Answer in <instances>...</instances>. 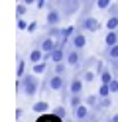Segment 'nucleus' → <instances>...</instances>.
Returning a JSON list of instances; mask_svg holds the SVG:
<instances>
[{"instance_id": "nucleus-1", "label": "nucleus", "mask_w": 118, "mask_h": 122, "mask_svg": "<svg viewBox=\"0 0 118 122\" xmlns=\"http://www.w3.org/2000/svg\"><path fill=\"white\" fill-rule=\"evenodd\" d=\"M18 93L26 95V97H36L39 91V81L36 73H26L22 79H18Z\"/></svg>"}, {"instance_id": "nucleus-2", "label": "nucleus", "mask_w": 118, "mask_h": 122, "mask_svg": "<svg viewBox=\"0 0 118 122\" xmlns=\"http://www.w3.org/2000/svg\"><path fill=\"white\" fill-rule=\"evenodd\" d=\"M77 30H81V32H98L100 30V22L98 18H94V16H81V20H79V24H77Z\"/></svg>"}, {"instance_id": "nucleus-3", "label": "nucleus", "mask_w": 118, "mask_h": 122, "mask_svg": "<svg viewBox=\"0 0 118 122\" xmlns=\"http://www.w3.org/2000/svg\"><path fill=\"white\" fill-rule=\"evenodd\" d=\"M59 6H61L63 16H73V14L79 10L81 2H79V0H59Z\"/></svg>"}, {"instance_id": "nucleus-4", "label": "nucleus", "mask_w": 118, "mask_h": 122, "mask_svg": "<svg viewBox=\"0 0 118 122\" xmlns=\"http://www.w3.org/2000/svg\"><path fill=\"white\" fill-rule=\"evenodd\" d=\"M67 63L69 67H81L83 65V55H81V49H75V47H69L67 49Z\"/></svg>"}, {"instance_id": "nucleus-5", "label": "nucleus", "mask_w": 118, "mask_h": 122, "mask_svg": "<svg viewBox=\"0 0 118 122\" xmlns=\"http://www.w3.org/2000/svg\"><path fill=\"white\" fill-rule=\"evenodd\" d=\"M89 116H91V106H87L85 102L79 104L77 108H73V118H75V122H87Z\"/></svg>"}, {"instance_id": "nucleus-6", "label": "nucleus", "mask_w": 118, "mask_h": 122, "mask_svg": "<svg viewBox=\"0 0 118 122\" xmlns=\"http://www.w3.org/2000/svg\"><path fill=\"white\" fill-rule=\"evenodd\" d=\"M61 16H63V12L59 8H51V4H49V10H47V26H59V22H61Z\"/></svg>"}, {"instance_id": "nucleus-7", "label": "nucleus", "mask_w": 118, "mask_h": 122, "mask_svg": "<svg viewBox=\"0 0 118 122\" xmlns=\"http://www.w3.org/2000/svg\"><path fill=\"white\" fill-rule=\"evenodd\" d=\"M85 32H81V30H77L75 36L71 37V43H69V47H75V49H85V45H87V36H83Z\"/></svg>"}, {"instance_id": "nucleus-8", "label": "nucleus", "mask_w": 118, "mask_h": 122, "mask_svg": "<svg viewBox=\"0 0 118 122\" xmlns=\"http://www.w3.org/2000/svg\"><path fill=\"white\" fill-rule=\"evenodd\" d=\"M67 59V51H65V45H63L61 41L57 43V47H55L53 51H51V63L55 65V63H61V61H65Z\"/></svg>"}, {"instance_id": "nucleus-9", "label": "nucleus", "mask_w": 118, "mask_h": 122, "mask_svg": "<svg viewBox=\"0 0 118 122\" xmlns=\"http://www.w3.org/2000/svg\"><path fill=\"white\" fill-rule=\"evenodd\" d=\"M83 85H85L83 77L75 75V77L69 81V91H71V95H83Z\"/></svg>"}, {"instance_id": "nucleus-10", "label": "nucleus", "mask_w": 118, "mask_h": 122, "mask_svg": "<svg viewBox=\"0 0 118 122\" xmlns=\"http://www.w3.org/2000/svg\"><path fill=\"white\" fill-rule=\"evenodd\" d=\"M57 40L55 37H51V36H45V37H41V41H39V47H41L45 53H49V51H53L55 47H57Z\"/></svg>"}, {"instance_id": "nucleus-11", "label": "nucleus", "mask_w": 118, "mask_h": 122, "mask_svg": "<svg viewBox=\"0 0 118 122\" xmlns=\"http://www.w3.org/2000/svg\"><path fill=\"white\" fill-rule=\"evenodd\" d=\"M75 32H77V28H75V26H67V28H61V37H59V41H61L63 45L71 43V37L75 36Z\"/></svg>"}, {"instance_id": "nucleus-12", "label": "nucleus", "mask_w": 118, "mask_h": 122, "mask_svg": "<svg viewBox=\"0 0 118 122\" xmlns=\"http://www.w3.org/2000/svg\"><path fill=\"white\" fill-rule=\"evenodd\" d=\"M43 49L41 47H34L30 51V55H28V59H30V63L31 65H36V63H39V61H43Z\"/></svg>"}, {"instance_id": "nucleus-13", "label": "nucleus", "mask_w": 118, "mask_h": 122, "mask_svg": "<svg viewBox=\"0 0 118 122\" xmlns=\"http://www.w3.org/2000/svg\"><path fill=\"white\" fill-rule=\"evenodd\" d=\"M118 43V30H108V34L104 36V45L106 47H112Z\"/></svg>"}, {"instance_id": "nucleus-14", "label": "nucleus", "mask_w": 118, "mask_h": 122, "mask_svg": "<svg viewBox=\"0 0 118 122\" xmlns=\"http://www.w3.org/2000/svg\"><path fill=\"white\" fill-rule=\"evenodd\" d=\"M77 75H79V77H83V81H85V83H92L94 79L98 77V75H97V71H91V69H83V71H77Z\"/></svg>"}, {"instance_id": "nucleus-15", "label": "nucleus", "mask_w": 118, "mask_h": 122, "mask_svg": "<svg viewBox=\"0 0 118 122\" xmlns=\"http://www.w3.org/2000/svg\"><path fill=\"white\" fill-rule=\"evenodd\" d=\"M49 108H51L49 102H45V101H37V102H34V106H31V110H34L36 114H45Z\"/></svg>"}, {"instance_id": "nucleus-16", "label": "nucleus", "mask_w": 118, "mask_h": 122, "mask_svg": "<svg viewBox=\"0 0 118 122\" xmlns=\"http://www.w3.org/2000/svg\"><path fill=\"white\" fill-rule=\"evenodd\" d=\"M104 57H106L108 61L118 59V43H116V45H112V47H106V49H104Z\"/></svg>"}, {"instance_id": "nucleus-17", "label": "nucleus", "mask_w": 118, "mask_h": 122, "mask_svg": "<svg viewBox=\"0 0 118 122\" xmlns=\"http://www.w3.org/2000/svg\"><path fill=\"white\" fill-rule=\"evenodd\" d=\"M83 102H85L83 95H69V106L71 108H77V106L83 104Z\"/></svg>"}, {"instance_id": "nucleus-18", "label": "nucleus", "mask_w": 118, "mask_h": 122, "mask_svg": "<svg viewBox=\"0 0 118 122\" xmlns=\"http://www.w3.org/2000/svg\"><path fill=\"white\" fill-rule=\"evenodd\" d=\"M98 102H100V95H89V97H85V104L91 106V108H94Z\"/></svg>"}, {"instance_id": "nucleus-19", "label": "nucleus", "mask_w": 118, "mask_h": 122, "mask_svg": "<svg viewBox=\"0 0 118 122\" xmlns=\"http://www.w3.org/2000/svg\"><path fill=\"white\" fill-rule=\"evenodd\" d=\"M112 79H114V73H112V69H108V67L100 73V77H98V81H100V83H110Z\"/></svg>"}, {"instance_id": "nucleus-20", "label": "nucleus", "mask_w": 118, "mask_h": 122, "mask_svg": "<svg viewBox=\"0 0 118 122\" xmlns=\"http://www.w3.org/2000/svg\"><path fill=\"white\" fill-rule=\"evenodd\" d=\"M24 75H26V59H18V67H16V77L18 79H22Z\"/></svg>"}, {"instance_id": "nucleus-21", "label": "nucleus", "mask_w": 118, "mask_h": 122, "mask_svg": "<svg viewBox=\"0 0 118 122\" xmlns=\"http://www.w3.org/2000/svg\"><path fill=\"white\" fill-rule=\"evenodd\" d=\"M67 67H69V63H67V61L55 63V67H53V73H57V75H65V73H67Z\"/></svg>"}, {"instance_id": "nucleus-22", "label": "nucleus", "mask_w": 118, "mask_h": 122, "mask_svg": "<svg viewBox=\"0 0 118 122\" xmlns=\"http://www.w3.org/2000/svg\"><path fill=\"white\" fill-rule=\"evenodd\" d=\"M31 69H34V73H36V75L47 73V61H39V63H36L34 67H31Z\"/></svg>"}, {"instance_id": "nucleus-23", "label": "nucleus", "mask_w": 118, "mask_h": 122, "mask_svg": "<svg viewBox=\"0 0 118 122\" xmlns=\"http://www.w3.org/2000/svg\"><path fill=\"white\" fill-rule=\"evenodd\" d=\"M47 36L59 40V37H61V28H59V26H47Z\"/></svg>"}, {"instance_id": "nucleus-24", "label": "nucleus", "mask_w": 118, "mask_h": 122, "mask_svg": "<svg viewBox=\"0 0 118 122\" xmlns=\"http://www.w3.org/2000/svg\"><path fill=\"white\" fill-rule=\"evenodd\" d=\"M98 95H100V97H110V95H112L108 83H100V85H98Z\"/></svg>"}, {"instance_id": "nucleus-25", "label": "nucleus", "mask_w": 118, "mask_h": 122, "mask_svg": "<svg viewBox=\"0 0 118 122\" xmlns=\"http://www.w3.org/2000/svg\"><path fill=\"white\" fill-rule=\"evenodd\" d=\"M26 12H28V4L20 2L18 6H16V16H18V18H24V16H26Z\"/></svg>"}, {"instance_id": "nucleus-26", "label": "nucleus", "mask_w": 118, "mask_h": 122, "mask_svg": "<svg viewBox=\"0 0 118 122\" xmlns=\"http://www.w3.org/2000/svg\"><path fill=\"white\" fill-rule=\"evenodd\" d=\"M51 112H53V114H57V116H59V118H63V120H65V116H67V110H65V106H63V104L55 106Z\"/></svg>"}, {"instance_id": "nucleus-27", "label": "nucleus", "mask_w": 118, "mask_h": 122, "mask_svg": "<svg viewBox=\"0 0 118 122\" xmlns=\"http://www.w3.org/2000/svg\"><path fill=\"white\" fill-rule=\"evenodd\" d=\"M106 30H118V16H110V18H108Z\"/></svg>"}, {"instance_id": "nucleus-28", "label": "nucleus", "mask_w": 118, "mask_h": 122, "mask_svg": "<svg viewBox=\"0 0 118 122\" xmlns=\"http://www.w3.org/2000/svg\"><path fill=\"white\" fill-rule=\"evenodd\" d=\"M110 4H112V0H97V8L98 10H108Z\"/></svg>"}, {"instance_id": "nucleus-29", "label": "nucleus", "mask_w": 118, "mask_h": 122, "mask_svg": "<svg viewBox=\"0 0 118 122\" xmlns=\"http://www.w3.org/2000/svg\"><path fill=\"white\" fill-rule=\"evenodd\" d=\"M110 104H112V98H110V97H100V108L102 110L110 108Z\"/></svg>"}, {"instance_id": "nucleus-30", "label": "nucleus", "mask_w": 118, "mask_h": 122, "mask_svg": "<svg viewBox=\"0 0 118 122\" xmlns=\"http://www.w3.org/2000/svg\"><path fill=\"white\" fill-rule=\"evenodd\" d=\"M16 26H18V30H20V32H22V30H28V22L26 20H24V18H18V22H16Z\"/></svg>"}, {"instance_id": "nucleus-31", "label": "nucleus", "mask_w": 118, "mask_h": 122, "mask_svg": "<svg viewBox=\"0 0 118 122\" xmlns=\"http://www.w3.org/2000/svg\"><path fill=\"white\" fill-rule=\"evenodd\" d=\"M108 85H110V91H112V95H116V93H118V79L114 77L112 81L108 83Z\"/></svg>"}, {"instance_id": "nucleus-32", "label": "nucleus", "mask_w": 118, "mask_h": 122, "mask_svg": "<svg viewBox=\"0 0 118 122\" xmlns=\"http://www.w3.org/2000/svg\"><path fill=\"white\" fill-rule=\"evenodd\" d=\"M106 12H108V16H118V4H110V8Z\"/></svg>"}, {"instance_id": "nucleus-33", "label": "nucleus", "mask_w": 118, "mask_h": 122, "mask_svg": "<svg viewBox=\"0 0 118 122\" xmlns=\"http://www.w3.org/2000/svg\"><path fill=\"white\" fill-rule=\"evenodd\" d=\"M104 69H106V67H104V63H100V61H97V65H94V71H97V75H98V77H100V73L104 71Z\"/></svg>"}, {"instance_id": "nucleus-34", "label": "nucleus", "mask_w": 118, "mask_h": 122, "mask_svg": "<svg viewBox=\"0 0 118 122\" xmlns=\"http://www.w3.org/2000/svg\"><path fill=\"white\" fill-rule=\"evenodd\" d=\"M36 30H37V22H30V26H28V30H26V32H30V34H34Z\"/></svg>"}, {"instance_id": "nucleus-35", "label": "nucleus", "mask_w": 118, "mask_h": 122, "mask_svg": "<svg viewBox=\"0 0 118 122\" xmlns=\"http://www.w3.org/2000/svg\"><path fill=\"white\" fill-rule=\"evenodd\" d=\"M47 6V0H36V8H45Z\"/></svg>"}, {"instance_id": "nucleus-36", "label": "nucleus", "mask_w": 118, "mask_h": 122, "mask_svg": "<svg viewBox=\"0 0 118 122\" xmlns=\"http://www.w3.org/2000/svg\"><path fill=\"white\" fill-rule=\"evenodd\" d=\"M22 114H24V110H22V108H18V110H16V118L20 120V118H22Z\"/></svg>"}, {"instance_id": "nucleus-37", "label": "nucleus", "mask_w": 118, "mask_h": 122, "mask_svg": "<svg viewBox=\"0 0 118 122\" xmlns=\"http://www.w3.org/2000/svg\"><path fill=\"white\" fill-rule=\"evenodd\" d=\"M108 122H118V114H112V116H110V120Z\"/></svg>"}, {"instance_id": "nucleus-38", "label": "nucleus", "mask_w": 118, "mask_h": 122, "mask_svg": "<svg viewBox=\"0 0 118 122\" xmlns=\"http://www.w3.org/2000/svg\"><path fill=\"white\" fill-rule=\"evenodd\" d=\"M20 2H24V4L30 6V4H36V0H20Z\"/></svg>"}, {"instance_id": "nucleus-39", "label": "nucleus", "mask_w": 118, "mask_h": 122, "mask_svg": "<svg viewBox=\"0 0 118 122\" xmlns=\"http://www.w3.org/2000/svg\"><path fill=\"white\" fill-rule=\"evenodd\" d=\"M69 122H73V120H69Z\"/></svg>"}]
</instances>
